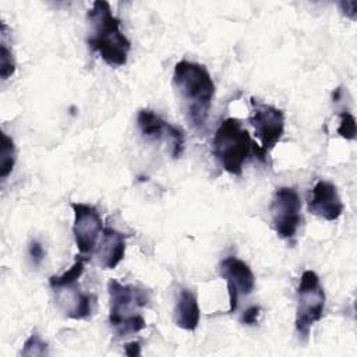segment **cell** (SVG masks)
<instances>
[{
    "mask_svg": "<svg viewBox=\"0 0 357 357\" xmlns=\"http://www.w3.org/2000/svg\"><path fill=\"white\" fill-rule=\"evenodd\" d=\"M219 273L226 280L229 293V312L238 307L240 296H248L255 287V276L248 264L237 257H227L219 264Z\"/></svg>",
    "mask_w": 357,
    "mask_h": 357,
    "instance_id": "cell-10",
    "label": "cell"
},
{
    "mask_svg": "<svg viewBox=\"0 0 357 357\" xmlns=\"http://www.w3.org/2000/svg\"><path fill=\"white\" fill-rule=\"evenodd\" d=\"M124 353L130 357H134V356H139L141 354V346H139V342H130L124 346Z\"/></svg>",
    "mask_w": 357,
    "mask_h": 357,
    "instance_id": "cell-21",
    "label": "cell"
},
{
    "mask_svg": "<svg viewBox=\"0 0 357 357\" xmlns=\"http://www.w3.org/2000/svg\"><path fill=\"white\" fill-rule=\"evenodd\" d=\"M172 81L188 123L194 128L204 127L215 96V82L206 67L180 60L174 66Z\"/></svg>",
    "mask_w": 357,
    "mask_h": 357,
    "instance_id": "cell-1",
    "label": "cell"
},
{
    "mask_svg": "<svg viewBox=\"0 0 357 357\" xmlns=\"http://www.w3.org/2000/svg\"><path fill=\"white\" fill-rule=\"evenodd\" d=\"M22 356H43L47 354V344L40 339L39 335L32 333L24 343Z\"/></svg>",
    "mask_w": 357,
    "mask_h": 357,
    "instance_id": "cell-18",
    "label": "cell"
},
{
    "mask_svg": "<svg viewBox=\"0 0 357 357\" xmlns=\"http://www.w3.org/2000/svg\"><path fill=\"white\" fill-rule=\"evenodd\" d=\"M98 264L103 269H114L126 254V236L113 227H103L95 248Z\"/></svg>",
    "mask_w": 357,
    "mask_h": 357,
    "instance_id": "cell-13",
    "label": "cell"
},
{
    "mask_svg": "<svg viewBox=\"0 0 357 357\" xmlns=\"http://www.w3.org/2000/svg\"><path fill=\"white\" fill-rule=\"evenodd\" d=\"M15 163V145L14 141L7 135L3 134V148L0 156V177L6 178L14 167Z\"/></svg>",
    "mask_w": 357,
    "mask_h": 357,
    "instance_id": "cell-15",
    "label": "cell"
},
{
    "mask_svg": "<svg viewBox=\"0 0 357 357\" xmlns=\"http://www.w3.org/2000/svg\"><path fill=\"white\" fill-rule=\"evenodd\" d=\"M15 71V61L11 50L7 47L4 42L0 46V77L1 79L10 78Z\"/></svg>",
    "mask_w": 357,
    "mask_h": 357,
    "instance_id": "cell-16",
    "label": "cell"
},
{
    "mask_svg": "<svg viewBox=\"0 0 357 357\" xmlns=\"http://www.w3.org/2000/svg\"><path fill=\"white\" fill-rule=\"evenodd\" d=\"M137 124L141 135L148 141H159L166 137L172 148V156L180 158L184 149V134L178 127L165 121L160 116L149 109H141L138 112Z\"/></svg>",
    "mask_w": 357,
    "mask_h": 357,
    "instance_id": "cell-11",
    "label": "cell"
},
{
    "mask_svg": "<svg viewBox=\"0 0 357 357\" xmlns=\"http://www.w3.org/2000/svg\"><path fill=\"white\" fill-rule=\"evenodd\" d=\"M251 114L248 117V121L255 130V135L259 139V148L268 153L275 148V145L280 141L284 132V114L280 109L261 103L251 99Z\"/></svg>",
    "mask_w": 357,
    "mask_h": 357,
    "instance_id": "cell-8",
    "label": "cell"
},
{
    "mask_svg": "<svg viewBox=\"0 0 357 357\" xmlns=\"http://www.w3.org/2000/svg\"><path fill=\"white\" fill-rule=\"evenodd\" d=\"M107 293L110 301L109 324L117 335H132L146 326L145 318L138 312L149 301V296L144 289L110 279Z\"/></svg>",
    "mask_w": 357,
    "mask_h": 357,
    "instance_id": "cell-4",
    "label": "cell"
},
{
    "mask_svg": "<svg viewBox=\"0 0 357 357\" xmlns=\"http://www.w3.org/2000/svg\"><path fill=\"white\" fill-rule=\"evenodd\" d=\"M340 123L337 127V134L344 139H354L356 138V117L349 112H342L339 114Z\"/></svg>",
    "mask_w": 357,
    "mask_h": 357,
    "instance_id": "cell-17",
    "label": "cell"
},
{
    "mask_svg": "<svg viewBox=\"0 0 357 357\" xmlns=\"http://www.w3.org/2000/svg\"><path fill=\"white\" fill-rule=\"evenodd\" d=\"M199 305L195 294L188 289H181L174 305V324L184 331H195L199 324Z\"/></svg>",
    "mask_w": 357,
    "mask_h": 357,
    "instance_id": "cell-14",
    "label": "cell"
},
{
    "mask_svg": "<svg viewBox=\"0 0 357 357\" xmlns=\"http://www.w3.org/2000/svg\"><path fill=\"white\" fill-rule=\"evenodd\" d=\"M271 222L276 234L290 240L301 223V199L294 187H279L271 201Z\"/></svg>",
    "mask_w": 357,
    "mask_h": 357,
    "instance_id": "cell-7",
    "label": "cell"
},
{
    "mask_svg": "<svg viewBox=\"0 0 357 357\" xmlns=\"http://www.w3.org/2000/svg\"><path fill=\"white\" fill-rule=\"evenodd\" d=\"M212 153L218 163L234 176L243 173V166L251 153L257 155L262 162L266 156L251 139L248 131L243 128L241 121L234 117H227L219 124L212 139Z\"/></svg>",
    "mask_w": 357,
    "mask_h": 357,
    "instance_id": "cell-3",
    "label": "cell"
},
{
    "mask_svg": "<svg viewBox=\"0 0 357 357\" xmlns=\"http://www.w3.org/2000/svg\"><path fill=\"white\" fill-rule=\"evenodd\" d=\"M259 312H261V308H259L258 305H251V307H248V308L243 312V315H241V318H240L241 324H244V325H255L257 321H258Z\"/></svg>",
    "mask_w": 357,
    "mask_h": 357,
    "instance_id": "cell-20",
    "label": "cell"
},
{
    "mask_svg": "<svg viewBox=\"0 0 357 357\" xmlns=\"http://www.w3.org/2000/svg\"><path fill=\"white\" fill-rule=\"evenodd\" d=\"M84 255H77L73 266L60 276H52L49 284L54 293L56 304L71 319H86L92 312L95 296L79 289L78 279L85 269Z\"/></svg>",
    "mask_w": 357,
    "mask_h": 357,
    "instance_id": "cell-5",
    "label": "cell"
},
{
    "mask_svg": "<svg viewBox=\"0 0 357 357\" xmlns=\"http://www.w3.org/2000/svg\"><path fill=\"white\" fill-rule=\"evenodd\" d=\"M325 291L319 278L314 271H304L297 287V308H296V331L300 337L307 339L311 328L324 315Z\"/></svg>",
    "mask_w": 357,
    "mask_h": 357,
    "instance_id": "cell-6",
    "label": "cell"
},
{
    "mask_svg": "<svg viewBox=\"0 0 357 357\" xmlns=\"http://www.w3.org/2000/svg\"><path fill=\"white\" fill-rule=\"evenodd\" d=\"M28 252H29V257H31L33 265H35V266L40 265V262H42L43 258H45V250H43L42 244H40L39 241H36V240L31 241V243H29Z\"/></svg>",
    "mask_w": 357,
    "mask_h": 357,
    "instance_id": "cell-19",
    "label": "cell"
},
{
    "mask_svg": "<svg viewBox=\"0 0 357 357\" xmlns=\"http://www.w3.org/2000/svg\"><path fill=\"white\" fill-rule=\"evenodd\" d=\"M73 233L79 255H92L103 231L102 218L98 209L89 204L73 202Z\"/></svg>",
    "mask_w": 357,
    "mask_h": 357,
    "instance_id": "cell-9",
    "label": "cell"
},
{
    "mask_svg": "<svg viewBox=\"0 0 357 357\" xmlns=\"http://www.w3.org/2000/svg\"><path fill=\"white\" fill-rule=\"evenodd\" d=\"M307 206L312 215L328 222L339 219L343 212V204L336 185L326 180H319L315 183L310 192Z\"/></svg>",
    "mask_w": 357,
    "mask_h": 357,
    "instance_id": "cell-12",
    "label": "cell"
},
{
    "mask_svg": "<svg viewBox=\"0 0 357 357\" xmlns=\"http://www.w3.org/2000/svg\"><path fill=\"white\" fill-rule=\"evenodd\" d=\"M91 26L88 45L98 52L102 60L113 67L127 63L131 43L120 29V20L112 13V7L105 0H96L86 13Z\"/></svg>",
    "mask_w": 357,
    "mask_h": 357,
    "instance_id": "cell-2",
    "label": "cell"
}]
</instances>
